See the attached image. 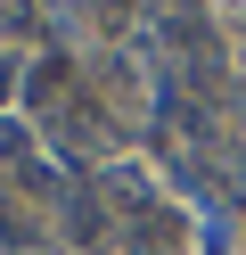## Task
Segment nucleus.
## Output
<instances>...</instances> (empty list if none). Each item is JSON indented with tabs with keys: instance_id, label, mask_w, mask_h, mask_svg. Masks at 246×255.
Here are the masks:
<instances>
[{
	"instance_id": "nucleus-2",
	"label": "nucleus",
	"mask_w": 246,
	"mask_h": 255,
	"mask_svg": "<svg viewBox=\"0 0 246 255\" xmlns=\"http://www.w3.org/2000/svg\"><path fill=\"white\" fill-rule=\"evenodd\" d=\"M0 165H8L16 181L33 189V198H49V206H66V181H58V173L41 165V156H33V132H25V124H0Z\"/></svg>"
},
{
	"instance_id": "nucleus-4",
	"label": "nucleus",
	"mask_w": 246,
	"mask_h": 255,
	"mask_svg": "<svg viewBox=\"0 0 246 255\" xmlns=\"http://www.w3.org/2000/svg\"><path fill=\"white\" fill-rule=\"evenodd\" d=\"M66 231H74L82 247H98V239H107V214H98V189H66Z\"/></svg>"
},
{
	"instance_id": "nucleus-1",
	"label": "nucleus",
	"mask_w": 246,
	"mask_h": 255,
	"mask_svg": "<svg viewBox=\"0 0 246 255\" xmlns=\"http://www.w3.org/2000/svg\"><path fill=\"white\" fill-rule=\"evenodd\" d=\"M49 140H58L66 165H90V156H107V148H115V116L90 99V91H66V99L49 107Z\"/></svg>"
},
{
	"instance_id": "nucleus-3",
	"label": "nucleus",
	"mask_w": 246,
	"mask_h": 255,
	"mask_svg": "<svg viewBox=\"0 0 246 255\" xmlns=\"http://www.w3.org/2000/svg\"><path fill=\"white\" fill-rule=\"evenodd\" d=\"M131 255H180V222H172V206H156V214L131 222Z\"/></svg>"
},
{
	"instance_id": "nucleus-6",
	"label": "nucleus",
	"mask_w": 246,
	"mask_h": 255,
	"mask_svg": "<svg viewBox=\"0 0 246 255\" xmlns=\"http://www.w3.org/2000/svg\"><path fill=\"white\" fill-rule=\"evenodd\" d=\"M0 255H8V239H0Z\"/></svg>"
},
{
	"instance_id": "nucleus-5",
	"label": "nucleus",
	"mask_w": 246,
	"mask_h": 255,
	"mask_svg": "<svg viewBox=\"0 0 246 255\" xmlns=\"http://www.w3.org/2000/svg\"><path fill=\"white\" fill-rule=\"evenodd\" d=\"M25 99L41 107V116H49V107L66 99V58H41V66H33V83H25Z\"/></svg>"
}]
</instances>
